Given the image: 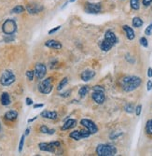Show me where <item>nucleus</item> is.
<instances>
[{
  "mask_svg": "<svg viewBox=\"0 0 152 156\" xmlns=\"http://www.w3.org/2000/svg\"><path fill=\"white\" fill-rule=\"evenodd\" d=\"M35 76L38 79V80H43L47 74V67L44 64L38 63L35 66Z\"/></svg>",
  "mask_w": 152,
  "mask_h": 156,
  "instance_id": "8",
  "label": "nucleus"
},
{
  "mask_svg": "<svg viewBox=\"0 0 152 156\" xmlns=\"http://www.w3.org/2000/svg\"><path fill=\"white\" fill-rule=\"evenodd\" d=\"M95 76V72L93 70H85L81 74H80V78L83 81H90L91 80H92Z\"/></svg>",
  "mask_w": 152,
  "mask_h": 156,
  "instance_id": "15",
  "label": "nucleus"
},
{
  "mask_svg": "<svg viewBox=\"0 0 152 156\" xmlns=\"http://www.w3.org/2000/svg\"><path fill=\"white\" fill-rule=\"evenodd\" d=\"M147 76H148V78H152V68L151 67H148V69H147Z\"/></svg>",
  "mask_w": 152,
  "mask_h": 156,
  "instance_id": "43",
  "label": "nucleus"
},
{
  "mask_svg": "<svg viewBox=\"0 0 152 156\" xmlns=\"http://www.w3.org/2000/svg\"><path fill=\"white\" fill-rule=\"evenodd\" d=\"M70 91H66L65 93H63V94H61V96L62 97H67V96H69V94H70Z\"/></svg>",
  "mask_w": 152,
  "mask_h": 156,
  "instance_id": "42",
  "label": "nucleus"
},
{
  "mask_svg": "<svg viewBox=\"0 0 152 156\" xmlns=\"http://www.w3.org/2000/svg\"><path fill=\"white\" fill-rule=\"evenodd\" d=\"M93 91H96V92H105V88L101 85H95V86L92 88Z\"/></svg>",
  "mask_w": 152,
  "mask_h": 156,
  "instance_id": "36",
  "label": "nucleus"
},
{
  "mask_svg": "<svg viewBox=\"0 0 152 156\" xmlns=\"http://www.w3.org/2000/svg\"><path fill=\"white\" fill-rule=\"evenodd\" d=\"M77 125V121L74 120V119H69L67 120L64 125L61 127V130H69V129H71V128H74V127Z\"/></svg>",
  "mask_w": 152,
  "mask_h": 156,
  "instance_id": "18",
  "label": "nucleus"
},
{
  "mask_svg": "<svg viewBox=\"0 0 152 156\" xmlns=\"http://www.w3.org/2000/svg\"><path fill=\"white\" fill-rule=\"evenodd\" d=\"M131 8L134 10H138L140 9V0H131L130 1Z\"/></svg>",
  "mask_w": 152,
  "mask_h": 156,
  "instance_id": "25",
  "label": "nucleus"
},
{
  "mask_svg": "<svg viewBox=\"0 0 152 156\" xmlns=\"http://www.w3.org/2000/svg\"><path fill=\"white\" fill-rule=\"evenodd\" d=\"M117 151V148L111 144H99L96 148V153L99 156H114Z\"/></svg>",
  "mask_w": 152,
  "mask_h": 156,
  "instance_id": "2",
  "label": "nucleus"
},
{
  "mask_svg": "<svg viewBox=\"0 0 152 156\" xmlns=\"http://www.w3.org/2000/svg\"><path fill=\"white\" fill-rule=\"evenodd\" d=\"M142 83L141 78L137 76H126L120 80V86L124 92H133L136 90Z\"/></svg>",
  "mask_w": 152,
  "mask_h": 156,
  "instance_id": "1",
  "label": "nucleus"
},
{
  "mask_svg": "<svg viewBox=\"0 0 152 156\" xmlns=\"http://www.w3.org/2000/svg\"><path fill=\"white\" fill-rule=\"evenodd\" d=\"M2 31L5 35H13L17 31V23L14 20L8 19L2 24Z\"/></svg>",
  "mask_w": 152,
  "mask_h": 156,
  "instance_id": "5",
  "label": "nucleus"
},
{
  "mask_svg": "<svg viewBox=\"0 0 152 156\" xmlns=\"http://www.w3.org/2000/svg\"><path fill=\"white\" fill-rule=\"evenodd\" d=\"M134 111H135L136 116H140V115H141V111H142V105H138V106L134 108Z\"/></svg>",
  "mask_w": 152,
  "mask_h": 156,
  "instance_id": "33",
  "label": "nucleus"
},
{
  "mask_svg": "<svg viewBox=\"0 0 152 156\" xmlns=\"http://www.w3.org/2000/svg\"><path fill=\"white\" fill-rule=\"evenodd\" d=\"M122 133H113L111 134V136H110V137H111L112 139H116L117 137H119V136H121Z\"/></svg>",
  "mask_w": 152,
  "mask_h": 156,
  "instance_id": "40",
  "label": "nucleus"
},
{
  "mask_svg": "<svg viewBox=\"0 0 152 156\" xmlns=\"http://www.w3.org/2000/svg\"><path fill=\"white\" fill-rule=\"evenodd\" d=\"M44 104H35L34 105V108H43Z\"/></svg>",
  "mask_w": 152,
  "mask_h": 156,
  "instance_id": "44",
  "label": "nucleus"
},
{
  "mask_svg": "<svg viewBox=\"0 0 152 156\" xmlns=\"http://www.w3.org/2000/svg\"><path fill=\"white\" fill-rule=\"evenodd\" d=\"M106 41H108L110 44H112L113 47L118 43V38L116 37V35L114 34V32H112L111 30H107L105 34V38Z\"/></svg>",
  "mask_w": 152,
  "mask_h": 156,
  "instance_id": "12",
  "label": "nucleus"
},
{
  "mask_svg": "<svg viewBox=\"0 0 152 156\" xmlns=\"http://www.w3.org/2000/svg\"><path fill=\"white\" fill-rule=\"evenodd\" d=\"M61 28V25H58V26H56L55 28H53V29H51V30H50L49 31V35H52V34H54L56 31H58L59 29Z\"/></svg>",
  "mask_w": 152,
  "mask_h": 156,
  "instance_id": "37",
  "label": "nucleus"
},
{
  "mask_svg": "<svg viewBox=\"0 0 152 156\" xmlns=\"http://www.w3.org/2000/svg\"><path fill=\"white\" fill-rule=\"evenodd\" d=\"M122 29L125 31V34H126V37L129 40H133L134 39L135 37V34H134V31L132 27H130L129 25H123L122 26Z\"/></svg>",
  "mask_w": 152,
  "mask_h": 156,
  "instance_id": "17",
  "label": "nucleus"
},
{
  "mask_svg": "<svg viewBox=\"0 0 152 156\" xmlns=\"http://www.w3.org/2000/svg\"><path fill=\"white\" fill-rule=\"evenodd\" d=\"M52 89H53L52 78H47L43 80H41L38 84V91L41 94H49L51 93Z\"/></svg>",
  "mask_w": 152,
  "mask_h": 156,
  "instance_id": "3",
  "label": "nucleus"
},
{
  "mask_svg": "<svg viewBox=\"0 0 152 156\" xmlns=\"http://www.w3.org/2000/svg\"><path fill=\"white\" fill-rule=\"evenodd\" d=\"M25 103H26V105L27 106H31L32 104H33V100L30 98V97H27L26 99H25Z\"/></svg>",
  "mask_w": 152,
  "mask_h": 156,
  "instance_id": "41",
  "label": "nucleus"
},
{
  "mask_svg": "<svg viewBox=\"0 0 152 156\" xmlns=\"http://www.w3.org/2000/svg\"><path fill=\"white\" fill-rule=\"evenodd\" d=\"M5 119L10 122L15 121L18 118V112L16 110H9L5 113Z\"/></svg>",
  "mask_w": 152,
  "mask_h": 156,
  "instance_id": "19",
  "label": "nucleus"
},
{
  "mask_svg": "<svg viewBox=\"0 0 152 156\" xmlns=\"http://www.w3.org/2000/svg\"><path fill=\"white\" fill-rule=\"evenodd\" d=\"M45 46L50 49H55V50H61L62 49V44L61 42L57 41V40H54V39H50L47 40L45 42Z\"/></svg>",
  "mask_w": 152,
  "mask_h": 156,
  "instance_id": "14",
  "label": "nucleus"
},
{
  "mask_svg": "<svg viewBox=\"0 0 152 156\" xmlns=\"http://www.w3.org/2000/svg\"><path fill=\"white\" fill-rule=\"evenodd\" d=\"M40 116L50 120H56L58 118V114L56 111H50V110H43L40 113Z\"/></svg>",
  "mask_w": 152,
  "mask_h": 156,
  "instance_id": "16",
  "label": "nucleus"
},
{
  "mask_svg": "<svg viewBox=\"0 0 152 156\" xmlns=\"http://www.w3.org/2000/svg\"><path fill=\"white\" fill-rule=\"evenodd\" d=\"M85 11L91 14H96L101 11V4L100 3H88L85 7Z\"/></svg>",
  "mask_w": 152,
  "mask_h": 156,
  "instance_id": "10",
  "label": "nucleus"
},
{
  "mask_svg": "<svg viewBox=\"0 0 152 156\" xmlns=\"http://www.w3.org/2000/svg\"><path fill=\"white\" fill-rule=\"evenodd\" d=\"M24 7L21 6V5H18L16 7H14L12 9H11V13H16V14H20V13H22L24 11Z\"/></svg>",
  "mask_w": 152,
  "mask_h": 156,
  "instance_id": "26",
  "label": "nucleus"
},
{
  "mask_svg": "<svg viewBox=\"0 0 152 156\" xmlns=\"http://www.w3.org/2000/svg\"><path fill=\"white\" fill-rule=\"evenodd\" d=\"M91 136V133L86 129V130H76V131H73L70 133L69 136H70L72 139H75L77 141L78 140H81L83 138H87Z\"/></svg>",
  "mask_w": 152,
  "mask_h": 156,
  "instance_id": "9",
  "label": "nucleus"
},
{
  "mask_svg": "<svg viewBox=\"0 0 152 156\" xmlns=\"http://www.w3.org/2000/svg\"><path fill=\"white\" fill-rule=\"evenodd\" d=\"M142 2H143V5L145 7H148L152 3V0H142Z\"/></svg>",
  "mask_w": 152,
  "mask_h": 156,
  "instance_id": "38",
  "label": "nucleus"
},
{
  "mask_svg": "<svg viewBox=\"0 0 152 156\" xmlns=\"http://www.w3.org/2000/svg\"><path fill=\"white\" fill-rule=\"evenodd\" d=\"M74 1H76V0H70V2H74Z\"/></svg>",
  "mask_w": 152,
  "mask_h": 156,
  "instance_id": "47",
  "label": "nucleus"
},
{
  "mask_svg": "<svg viewBox=\"0 0 152 156\" xmlns=\"http://www.w3.org/2000/svg\"><path fill=\"white\" fill-rule=\"evenodd\" d=\"M89 91H90V87L89 86H82L79 89V91H78V94H79L80 97L83 98V97H85L88 94Z\"/></svg>",
  "mask_w": 152,
  "mask_h": 156,
  "instance_id": "24",
  "label": "nucleus"
},
{
  "mask_svg": "<svg viewBox=\"0 0 152 156\" xmlns=\"http://www.w3.org/2000/svg\"><path fill=\"white\" fill-rule=\"evenodd\" d=\"M92 100L98 105H102L105 100V92H96L93 91V93L92 94Z\"/></svg>",
  "mask_w": 152,
  "mask_h": 156,
  "instance_id": "11",
  "label": "nucleus"
},
{
  "mask_svg": "<svg viewBox=\"0 0 152 156\" xmlns=\"http://www.w3.org/2000/svg\"><path fill=\"white\" fill-rule=\"evenodd\" d=\"M146 131H147V134L152 135V119H150L149 121L147 122V124H146Z\"/></svg>",
  "mask_w": 152,
  "mask_h": 156,
  "instance_id": "28",
  "label": "nucleus"
},
{
  "mask_svg": "<svg viewBox=\"0 0 152 156\" xmlns=\"http://www.w3.org/2000/svg\"><path fill=\"white\" fill-rule=\"evenodd\" d=\"M0 101H1V104H2L3 106H9V105L11 103L9 94L8 93H6V92L2 93L1 97H0Z\"/></svg>",
  "mask_w": 152,
  "mask_h": 156,
  "instance_id": "20",
  "label": "nucleus"
},
{
  "mask_svg": "<svg viewBox=\"0 0 152 156\" xmlns=\"http://www.w3.org/2000/svg\"><path fill=\"white\" fill-rule=\"evenodd\" d=\"M80 124L83 125L85 128L91 133V135H93V134H96L98 132V127L91 120H88V119H82L80 121Z\"/></svg>",
  "mask_w": 152,
  "mask_h": 156,
  "instance_id": "7",
  "label": "nucleus"
},
{
  "mask_svg": "<svg viewBox=\"0 0 152 156\" xmlns=\"http://www.w3.org/2000/svg\"><path fill=\"white\" fill-rule=\"evenodd\" d=\"M147 90L149 92V91H151L152 90V81L149 80L148 81H147Z\"/></svg>",
  "mask_w": 152,
  "mask_h": 156,
  "instance_id": "39",
  "label": "nucleus"
},
{
  "mask_svg": "<svg viewBox=\"0 0 152 156\" xmlns=\"http://www.w3.org/2000/svg\"><path fill=\"white\" fill-rule=\"evenodd\" d=\"M16 77L11 70H5L0 77V83L3 86H9L12 83L15 82Z\"/></svg>",
  "mask_w": 152,
  "mask_h": 156,
  "instance_id": "4",
  "label": "nucleus"
},
{
  "mask_svg": "<svg viewBox=\"0 0 152 156\" xmlns=\"http://www.w3.org/2000/svg\"><path fill=\"white\" fill-rule=\"evenodd\" d=\"M61 147V143L59 141H52V142H42L38 144V148L40 151H47V152H55L58 148Z\"/></svg>",
  "mask_w": 152,
  "mask_h": 156,
  "instance_id": "6",
  "label": "nucleus"
},
{
  "mask_svg": "<svg viewBox=\"0 0 152 156\" xmlns=\"http://www.w3.org/2000/svg\"><path fill=\"white\" fill-rule=\"evenodd\" d=\"M0 130H1V123H0Z\"/></svg>",
  "mask_w": 152,
  "mask_h": 156,
  "instance_id": "48",
  "label": "nucleus"
},
{
  "mask_svg": "<svg viewBox=\"0 0 152 156\" xmlns=\"http://www.w3.org/2000/svg\"><path fill=\"white\" fill-rule=\"evenodd\" d=\"M124 110H125L127 113H133L134 111V107L133 104H127L125 107H124Z\"/></svg>",
  "mask_w": 152,
  "mask_h": 156,
  "instance_id": "29",
  "label": "nucleus"
},
{
  "mask_svg": "<svg viewBox=\"0 0 152 156\" xmlns=\"http://www.w3.org/2000/svg\"><path fill=\"white\" fill-rule=\"evenodd\" d=\"M68 83V78H64L60 83L58 84V86H57V91H62L64 89V87L65 86V85Z\"/></svg>",
  "mask_w": 152,
  "mask_h": 156,
  "instance_id": "27",
  "label": "nucleus"
},
{
  "mask_svg": "<svg viewBox=\"0 0 152 156\" xmlns=\"http://www.w3.org/2000/svg\"><path fill=\"white\" fill-rule=\"evenodd\" d=\"M139 42H140V44L143 47H145V48H147L148 47V41H147V39L146 37H141L140 40H139Z\"/></svg>",
  "mask_w": 152,
  "mask_h": 156,
  "instance_id": "32",
  "label": "nucleus"
},
{
  "mask_svg": "<svg viewBox=\"0 0 152 156\" xmlns=\"http://www.w3.org/2000/svg\"><path fill=\"white\" fill-rule=\"evenodd\" d=\"M13 40H14V37H13V35H6V37H4L5 42H12Z\"/></svg>",
  "mask_w": 152,
  "mask_h": 156,
  "instance_id": "34",
  "label": "nucleus"
},
{
  "mask_svg": "<svg viewBox=\"0 0 152 156\" xmlns=\"http://www.w3.org/2000/svg\"><path fill=\"white\" fill-rule=\"evenodd\" d=\"M30 134V128H26V130H25V133H24V135L25 136H28Z\"/></svg>",
  "mask_w": 152,
  "mask_h": 156,
  "instance_id": "45",
  "label": "nucleus"
},
{
  "mask_svg": "<svg viewBox=\"0 0 152 156\" xmlns=\"http://www.w3.org/2000/svg\"><path fill=\"white\" fill-rule=\"evenodd\" d=\"M24 139H25V135H22L21 139H20V143H19V152H22L24 145Z\"/></svg>",
  "mask_w": 152,
  "mask_h": 156,
  "instance_id": "30",
  "label": "nucleus"
},
{
  "mask_svg": "<svg viewBox=\"0 0 152 156\" xmlns=\"http://www.w3.org/2000/svg\"><path fill=\"white\" fill-rule=\"evenodd\" d=\"M25 75H26L27 79H28L29 80H33L34 76H35V73H34V71H32V70H28V71H26Z\"/></svg>",
  "mask_w": 152,
  "mask_h": 156,
  "instance_id": "31",
  "label": "nucleus"
},
{
  "mask_svg": "<svg viewBox=\"0 0 152 156\" xmlns=\"http://www.w3.org/2000/svg\"><path fill=\"white\" fill-rule=\"evenodd\" d=\"M36 118H37V117L36 116V117H34V118H32V119H29V120H28V122L30 123V122H32L36 121Z\"/></svg>",
  "mask_w": 152,
  "mask_h": 156,
  "instance_id": "46",
  "label": "nucleus"
},
{
  "mask_svg": "<svg viewBox=\"0 0 152 156\" xmlns=\"http://www.w3.org/2000/svg\"><path fill=\"white\" fill-rule=\"evenodd\" d=\"M26 10L30 14H37L43 10V7L37 4H28L26 6Z\"/></svg>",
  "mask_w": 152,
  "mask_h": 156,
  "instance_id": "13",
  "label": "nucleus"
},
{
  "mask_svg": "<svg viewBox=\"0 0 152 156\" xmlns=\"http://www.w3.org/2000/svg\"><path fill=\"white\" fill-rule=\"evenodd\" d=\"M39 130H40V132L42 133V134H47V135H53L55 133V129H49L46 125L40 126Z\"/></svg>",
  "mask_w": 152,
  "mask_h": 156,
  "instance_id": "22",
  "label": "nucleus"
},
{
  "mask_svg": "<svg viewBox=\"0 0 152 156\" xmlns=\"http://www.w3.org/2000/svg\"><path fill=\"white\" fill-rule=\"evenodd\" d=\"M145 34H146L147 36H150V35L152 34V23H150V24L146 28Z\"/></svg>",
  "mask_w": 152,
  "mask_h": 156,
  "instance_id": "35",
  "label": "nucleus"
},
{
  "mask_svg": "<svg viewBox=\"0 0 152 156\" xmlns=\"http://www.w3.org/2000/svg\"><path fill=\"white\" fill-rule=\"evenodd\" d=\"M113 45L112 44H110L108 41H106L105 39H104L102 42H101V44H100V49L103 51H108L112 49Z\"/></svg>",
  "mask_w": 152,
  "mask_h": 156,
  "instance_id": "21",
  "label": "nucleus"
},
{
  "mask_svg": "<svg viewBox=\"0 0 152 156\" xmlns=\"http://www.w3.org/2000/svg\"><path fill=\"white\" fill-rule=\"evenodd\" d=\"M143 24H144V22L142 21L141 18H139V17H134V18L133 19V27L139 28V27H141Z\"/></svg>",
  "mask_w": 152,
  "mask_h": 156,
  "instance_id": "23",
  "label": "nucleus"
}]
</instances>
